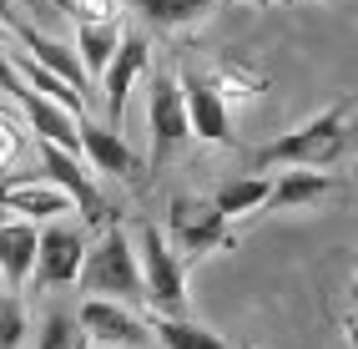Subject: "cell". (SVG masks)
<instances>
[{
  "label": "cell",
  "instance_id": "cell-16",
  "mask_svg": "<svg viewBox=\"0 0 358 349\" xmlns=\"http://www.w3.org/2000/svg\"><path fill=\"white\" fill-rule=\"evenodd\" d=\"M122 6L141 11L157 31H166V26H192V20H202L207 11H217V0H122Z\"/></svg>",
  "mask_w": 358,
  "mask_h": 349
},
{
  "label": "cell",
  "instance_id": "cell-9",
  "mask_svg": "<svg viewBox=\"0 0 358 349\" xmlns=\"http://www.w3.org/2000/svg\"><path fill=\"white\" fill-rule=\"evenodd\" d=\"M81 329L96 339V344H116V349H152V329L141 324L127 304H116V299H96L91 294L81 304Z\"/></svg>",
  "mask_w": 358,
  "mask_h": 349
},
{
  "label": "cell",
  "instance_id": "cell-6",
  "mask_svg": "<svg viewBox=\"0 0 358 349\" xmlns=\"http://www.w3.org/2000/svg\"><path fill=\"white\" fill-rule=\"evenodd\" d=\"M81 253H86V238L81 228L71 223H51L36 233V289H61V284H76V268H81Z\"/></svg>",
  "mask_w": 358,
  "mask_h": 349
},
{
  "label": "cell",
  "instance_id": "cell-8",
  "mask_svg": "<svg viewBox=\"0 0 358 349\" xmlns=\"http://www.w3.org/2000/svg\"><path fill=\"white\" fill-rule=\"evenodd\" d=\"M166 218H172V238H177L182 253H207V248H217V243H232L227 238V218L217 213V203H207V198L177 193Z\"/></svg>",
  "mask_w": 358,
  "mask_h": 349
},
{
  "label": "cell",
  "instance_id": "cell-20",
  "mask_svg": "<svg viewBox=\"0 0 358 349\" xmlns=\"http://www.w3.org/2000/svg\"><path fill=\"white\" fill-rule=\"evenodd\" d=\"M212 86H217V97L227 102V97H257L262 91V76L257 71H248V66H237V61H227L217 76H207Z\"/></svg>",
  "mask_w": 358,
  "mask_h": 349
},
{
  "label": "cell",
  "instance_id": "cell-21",
  "mask_svg": "<svg viewBox=\"0 0 358 349\" xmlns=\"http://www.w3.org/2000/svg\"><path fill=\"white\" fill-rule=\"evenodd\" d=\"M20 152H26V132H20V122H10V111L0 107V177L20 162Z\"/></svg>",
  "mask_w": 358,
  "mask_h": 349
},
{
  "label": "cell",
  "instance_id": "cell-19",
  "mask_svg": "<svg viewBox=\"0 0 358 349\" xmlns=\"http://www.w3.org/2000/svg\"><path fill=\"white\" fill-rule=\"evenodd\" d=\"M20 339H26V299L0 289V349H20Z\"/></svg>",
  "mask_w": 358,
  "mask_h": 349
},
{
  "label": "cell",
  "instance_id": "cell-5",
  "mask_svg": "<svg viewBox=\"0 0 358 349\" xmlns=\"http://www.w3.org/2000/svg\"><path fill=\"white\" fill-rule=\"evenodd\" d=\"M36 152H41V167H45V177H51L56 188H61L71 203H76L81 223H86V228H106V223H111V207H106L101 188H96V182H91V177L81 172L76 152H66V147H56V142H41V137H36Z\"/></svg>",
  "mask_w": 358,
  "mask_h": 349
},
{
  "label": "cell",
  "instance_id": "cell-26",
  "mask_svg": "<svg viewBox=\"0 0 358 349\" xmlns=\"http://www.w3.org/2000/svg\"><path fill=\"white\" fill-rule=\"evenodd\" d=\"M0 6H6V0H0Z\"/></svg>",
  "mask_w": 358,
  "mask_h": 349
},
{
  "label": "cell",
  "instance_id": "cell-10",
  "mask_svg": "<svg viewBox=\"0 0 358 349\" xmlns=\"http://www.w3.org/2000/svg\"><path fill=\"white\" fill-rule=\"evenodd\" d=\"M177 81H182V107H187V127H192V137L227 147L232 142V116H227V102L217 97V86H212L202 71H182Z\"/></svg>",
  "mask_w": 358,
  "mask_h": 349
},
{
  "label": "cell",
  "instance_id": "cell-27",
  "mask_svg": "<svg viewBox=\"0 0 358 349\" xmlns=\"http://www.w3.org/2000/svg\"><path fill=\"white\" fill-rule=\"evenodd\" d=\"M248 6H252V0H248Z\"/></svg>",
  "mask_w": 358,
  "mask_h": 349
},
{
  "label": "cell",
  "instance_id": "cell-24",
  "mask_svg": "<svg viewBox=\"0 0 358 349\" xmlns=\"http://www.w3.org/2000/svg\"><path fill=\"white\" fill-rule=\"evenodd\" d=\"M282 6H293V0H282Z\"/></svg>",
  "mask_w": 358,
  "mask_h": 349
},
{
  "label": "cell",
  "instance_id": "cell-4",
  "mask_svg": "<svg viewBox=\"0 0 358 349\" xmlns=\"http://www.w3.org/2000/svg\"><path fill=\"white\" fill-rule=\"evenodd\" d=\"M147 66H152V51H147V36H136V31H122V41H116V51L111 61L101 66V102H106V127L122 132L127 122V97H131V86L147 76Z\"/></svg>",
  "mask_w": 358,
  "mask_h": 349
},
{
  "label": "cell",
  "instance_id": "cell-1",
  "mask_svg": "<svg viewBox=\"0 0 358 349\" xmlns=\"http://www.w3.org/2000/svg\"><path fill=\"white\" fill-rule=\"evenodd\" d=\"M348 116H353V91L338 97L328 111H318L313 122H303L298 132L278 137V142L252 152V167H328V162L348 157Z\"/></svg>",
  "mask_w": 358,
  "mask_h": 349
},
{
  "label": "cell",
  "instance_id": "cell-25",
  "mask_svg": "<svg viewBox=\"0 0 358 349\" xmlns=\"http://www.w3.org/2000/svg\"><path fill=\"white\" fill-rule=\"evenodd\" d=\"M0 218H6V207H0Z\"/></svg>",
  "mask_w": 358,
  "mask_h": 349
},
{
  "label": "cell",
  "instance_id": "cell-17",
  "mask_svg": "<svg viewBox=\"0 0 358 349\" xmlns=\"http://www.w3.org/2000/svg\"><path fill=\"white\" fill-rule=\"evenodd\" d=\"M262 198H268V177H232V182L217 188L212 203H217L222 218H243V213H257Z\"/></svg>",
  "mask_w": 358,
  "mask_h": 349
},
{
  "label": "cell",
  "instance_id": "cell-7",
  "mask_svg": "<svg viewBox=\"0 0 358 349\" xmlns=\"http://www.w3.org/2000/svg\"><path fill=\"white\" fill-rule=\"evenodd\" d=\"M147 122H152V157L177 152L192 127H187V107H182V81L172 71H157L147 86Z\"/></svg>",
  "mask_w": 358,
  "mask_h": 349
},
{
  "label": "cell",
  "instance_id": "cell-22",
  "mask_svg": "<svg viewBox=\"0 0 358 349\" xmlns=\"http://www.w3.org/2000/svg\"><path fill=\"white\" fill-rule=\"evenodd\" d=\"M15 6H20V11H36V15L51 20V0H15Z\"/></svg>",
  "mask_w": 358,
  "mask_h": 349
},
{
  "label": "cell",
  "instance_id": "cell-18",
  "mask_svg": "<svg viewBox=\"0 0 358 349\" xmlns=\"http://www.w3.org/2000/svg\"><path fill=\"white\" fill-rule=\"evenodd\" d=\"M86 344H91V334L81 329V319L66 314V309H56L51 319H45L41 339H36V349H86Z\"/></svg>",
  "mask_w": 358,
  "mask_h": 349
},
{
  "label": "cell",
  "instance_id": "cell-13",
  "mask_svg": "<svg viewBox=\"0 0 358 349\" xmlns=\"http://www.w3.org/2000/svg\"><path fill=\"white\" fill-rule=\"evenodd\" d=\"M338 182H333L328 172H318V167H303V172H282L278 182H268V198H262V207L268 213H293V207H303V203H318L323 193H333Z\"/></svg>",
  "mask_w": 358,
  "mask_h": 349
},
{
  "label": "cell",
  "instance_id": "cell-23",
  "mask_svg": "<svg viewBox=\"0 0 358 349\" xmlns=\"http://www.w3.org/2000/svg\"><path fill=\"white\" fill-rule=\"evenodd\" d=\"M86 349H116V344H86Z\"/></svg>",
  "mask_w": 358,
  "mask_h": 349
},
{
  "label": "cell",
  "instance_id": "cell-14",
  "mask_svg": "<svg viewBox=\"0 0 358 349\" xmlns=\"http://www.w3.org/2000/svg\"><path fill=\"white\" fill-rule=\"evenodd\" d=\"M36 264V223H6L0 218V278L20 289Z\"/></svg>",
  "mask_w": 358,
  "mask_h": 349
},
{
  "label": "cell",
  "instance_id": "cell-15",
  "mask_svg": "<svg viewBox=\"0 0 358 349\" xmlns=\"http://www.w3.org/2000/svg\"><path fill=\"white\" fill-rule=\"evenodd\" d=\"M152 339H162L166 349H232L227 339H217L212 329H202V324H192V319H166V314H152Z\"/></svg>",
  "mask_w": 358,
  "mask_h": 349
},
{
  "label": "cell",
  "instance_id": "cell-3",
  "mask_svg": "<svg viewBox=\"0 0 358 349\" xmlns=\"http://www.w3.org/2000/svg\"><path fill=\"white\" fill-rule=\"evenodd\" d=\"M136 268H141V289H147V304L166 319H182L187 314V273L177 248L166 243V233H157V223H147L136 233Z\"/></svg>",
  "mask_w": 358,
  "mask_h": 349
},
{
  "label": "cell",
  "instance_id": "cell-11",
  "mask_svg": "<svg viewBox=\"0 0 358 349\" xmlns=\"http://www.w3.org/2000/svg\"><path fill=\"white\" fill-rule=\"evenodd\" d=\"M76 142H81V152L91 157V162H96V167L101 172H111V177H136V152L127 147V137L122 132H116V127H106V122H96V116H76Z\"/></svg>",
  "mask_w": 358,
  "mask_h": 349
},
{
  "label": "cell",
  "instance_id": "cell-2",
  "mask_svg": "<svg viewBox=\"0 0 358 349\" xmlns=\"http://www.w3.org/2000/svg\"><path fill=\"white\" fill-rule=\"evenodd\" d=\"M76 284L81 294H96V299H116V304H147V289H141V268H136V248L122 228H101V243L81 253V268H76Z\"/></svg>",
  "mask_w": 358,
  "mask_h": 349
},
{
  "label": "cell",
  "instance_id": "cell-12",
  "mask_svg": "<svg viewBox=\"0 0 358 349\" xmlns=\"http://www.w3.org/2000/svg\"><path fill=\"white\" fill-rule=\"evenodd\" d=\"M0 207L10 213H31V218H61L71 213V198L56 188L51 177H0Z\"/></svg>",
  "mask_w": 358,
  "mask_h": 349
}]
</instances>
